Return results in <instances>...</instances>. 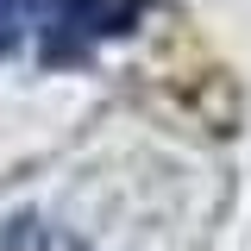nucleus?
I'll list each match as a JSON object with an SVG mask.
<instances>
[{
    "label": "nucleus",
    "mask_w": 251,
    "mask_h": 251,
    "mask_svg": "<svg viewBox=\"0 0 251 251\" xmlns=\"http://www.w3.org/2000/svg\"><path fill=\"white\" fill-rule=\"evenodd\" d=\"M151 0H0V57H31L38 69L94 57L145 19Z\"/></svg>",
    "instance_id": "nucleus-1"
}]
</instances>
